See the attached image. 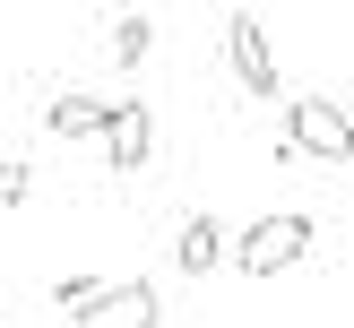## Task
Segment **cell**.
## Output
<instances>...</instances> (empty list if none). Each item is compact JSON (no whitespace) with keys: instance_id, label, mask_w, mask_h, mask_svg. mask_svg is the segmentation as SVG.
Listing matches in <instances>:
<instances>
[{"instance_id":"cell-9","label":"cell","mask_w":354,"mask_h":328,"mask_svg":"<svg viewBox=\"0 0 354 328\" xmlns=\"http://www.w3.org/2000/svg\"><path fill=\"white\" fill-rule=\"evenodd\" d=\"M104 285H113V276H95V268H78V276H61V285H52V302H61L69 320H78L86 302H104Z\"/></svg>"},{"instance_id":"cell-5","label":"cell","mask_w":354,"mask_h":328,"mask_svg":"<svg viewBox=\"0 0 354 328\" xmlns=\"http://www.w3.org/2000/svg\"><path fill=\"white\" fill-rule=\"evenodd\" d=\"M147 155H156V121H147L138 95H121L113 104V130H104V164H113V173H138Z\"/></svg>"},{"instance_id":"cell-2","label":"cell","mask_w":354,"mask_h":328,"mask_svg":"<svg viewBox=\"0 0 354 328\" xmlns=\"http://www.w3.org/2000/svg\"><path fill=\"white\" fill-rule=\"evenodd\" d=\"M311 251V216H259V224H242V242H234V259H242V276H286L294 259Z\"/></svg>"},{"instance_id":"cell-4","label":"cell","mask_w":354,"mask_h":328,"mask_svg":"<svg viewBox=\"0 0 354 328\" xmlns=\"http://www.w3.org/2000/svg\"><path fill=\"white\" fill-rule=\"evenodd\" d=\"M69 328H156V285H147V276H113L104 302H86Z\"/></svg>"},{"instance_id":"cell-3","label":"cell","mask_w":354,"mask_h":328,"mask_svg":"<svg viewBox=\"0 0 354 328\" xmlns=\"http://www.w3.org/2000/svg\"><path fill=\"white\" fill-rule=\"evenodd\" d=\"M225 61H234V78L251 86V95H286V86H277V52H268V26H259L251 9H234V17H225Z\"/></svg>"},{"instance_id":"cell-8","label":"cell","mask_w":354,"mask_h":328,"mask_svg":"<svg viewBox=\"0 0 354 328\" xmlns=\"http://www.w3.org/2000/svg\"><path fill=\"white\" fill-rule=\"evenodd\" d=\"M225 251H234V242H225V216H190L182 224V276H207Z\"/></svg>"},{"instance_id":"cell-7","label":"cell","mask_w":354,"mask_h":328,"mask_svg":"<svg viewBox=\"0 0 354 328\" xmlns=\"http://www.w3.org/2000/svg\"><path fill=\"white\" fill-rule=\"evenodd\" d=\"M104 26H113L104 44H113V61H121V69H138V61L156 52V17H147V9H113Z\"/></svg>"},{"instance_id":"cell-1","label":"cell","mask_w":354,"mask_h":328,"mask_svg":"<svg viewBox=\"0 0 354 328\" xmlns=\"http://www.w3.org/2000/svg\"><path fill=\"white\" fill-rule=\"evenodd\" d=\"M277 147L303 155V164H354V121H346V104H328V95H286Z\"/></svg>"},{"instance_id":"cell-10","label":"cell","mask_w":354,"mask_h":328,"mask_svg":"<svg viewBox=\"0 0 354 328\" xmlns=\"http://www.w3.org/2000/svg\"><path fill=\"white\" fill-rule=\"evenodd\" d=\"M26 190H35V173H26V164L0 173V207H26Z\"/></svg>"},{"instance_id":"cell-6","label":"cell","mask_w":354,"mask_h":328,"mask_svg":"<svg viewBox=\"0 0 354 328\" xmlns=\"http://www.w3.org/2000/svg\"><path fill=\"white\" fill-rule=\"evenodd\" d=\"M113 104L121 95H78V86H69V95L44 104V121H52V138H104L113 130Z\"/></svg>"}]
</instances>
